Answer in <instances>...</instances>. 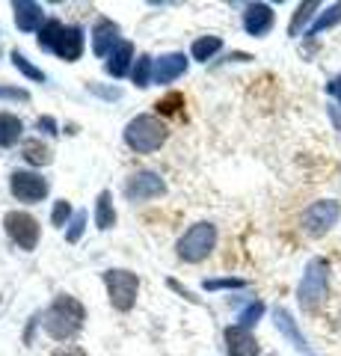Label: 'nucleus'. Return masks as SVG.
<instances>
[{
	"instance_id": "obj_22",
	"label": "nucleus",
	"mask_w": 341,
	"mask_h": 356,
	"mask_svg": "<svg viewBox=\"0 0 341 356\" xmlns=\"http://www.w3.org/2000/svg\"><path fill=\"white\" fill-rule=\"evenodd\" d=\"M131 77H134V83H137L140 89H146L151 81H155V63H151L149 54L137 57V65L131 69Z\"/></svg>"
},
{
	"instance_id": "obj_17",
	"label": "nucleus",
	"mask_w": 341,
	"mask_h": 356,
	"mask_svg": "<svg viewBox=\"0 0 341 356\" xmlns=\"http://www.w3.org/2000/svg\"><path fill=\"white\" fill-rule=\"evenodd\" d=\"M95 226L101 229V232L116 226V211H113V196H110V191L98 193V202H95Z\"/></svg>"
},
{
	"instance_id": "obj_30",
	"label": "nucleus",
	"mask_w": 341,
	"mask_h": 356,
	"mask_svg": "<svg viewBox=\"0 0 341 356\" xmlns=\"http://www.w3.org/2000/svg\"><path fill=\"white\" fill-rule=\"evenodd\" d=\"M181 107H184V95L181 92H169V95H163L160 102H158L160 113H178Z\"/></svg>"
},
{
	"instance_id": "obj_7",
	"label": "nucleus",
	"mask_w": 341,
	"mask_h": 356,
	"mask_svg": "<svg viewBox=\"0 0 341 356\" xmlns=\"http://www.w3.org/2000/svg\"><path fill=\"white\" fill-rule=\"evenodd\" d=\"M338 214H341V205L333 202V199H321V202L309 205V208H306V214H303L306 235H312V238L326 235V232L338 222Z\"/></svg>"
},
{
	"instance_id": "obj_12",
	"label": "nucleus",
	"mask_w": 341,
	"mask_h": 356,
	"mask_svg": "<svg viewBox=\"0 0 341 356\" xmlns=\"http://www.w3.org/2000/svg\"><path fill=\"white\" fill-rule=\"evenodd\" d=\"M116 44H119V24L101 18L95 24V30H92V51H95V57H110V54L116 51Z\"/></svg>"
},
{
	"instance_id": "obj_35",
	"label": "nucleus",
	"mask_w": 341,
	"mask_h": 356,
	"mask_svg": "<svg viewBox=\"0 0 341 356\" xmlns=\"http://www.w3.org/2000/svg\"><path fill=\"white\" fill-rule=\"evenodd\" d=\"M53 356H86V350H81V348H60Z\"/></svg>"
},
{
	"instance_id": "obj_28",
	"label": "nucleus",
	"mask_w": 341,
	"mask_h": 356,
	"mask_svg": "<svg viewBox=\"0 0 341 356\" xmlns=\"http://www.w3.org/2000/svg\"><path fill=\"white\" fill-rule=\"evenodd\" d=\"M83 229H86V214H83V211H78V214L72 217V222H69L65 241H69V243H78V241H81V235H83Z\"/></svg>"
},
{
	"instance_id": "obj_5",
	"label": "nucleus",
	"mask_w": 341,
	"mask_h": 356,
	"mask_svg": "<svg viewBox=\"0 0 341 356\" xmlns=\"http://www.w3.org/2000/svg\"><path fill=\"white\" fill-rule=\"evenodd\" d=\"M104 285L110 294V306L116 312H131L137 303V291H140V280L131 270H107L104 273Z\"/></svg>"
},
{
	"instance_id": "obj_2",
	"label": "nucleus",
	"mask_w": 341,
	"mask_h": 356,
	"mask_svg": "<svg viewBox=\"0 0 341 356\" xmlns=\"http://www.w3.org/2000/svg\"><path fill=\"white\" fill-rule=\"evenodd\" d=\"M167 137H169L167 125H163L158 116H149V113L131 119L125 125V143H128V149L137 154H149V152L160 149L163 143H167Z\"/></svg>"
},
{
	"instance_id": "obj_34",
	"label": "nucleus",
	"mask_w": 341,
	"mask_h": 356,
	"mask_svg": "<svg viewBox=\"0 0 341 356\" xmlns=\"http://www.w3.org/2000/svg\"><path fill=\"white\" fill-rule=\"evenodd\" d=\"M36 125H39V128H45V134H57V122H53L51 116H45V119H39V122H36Z\"/></svg>"
},
{
	"instance_id": "obj_14",
	"label": "nucleus",
	"mask_w": 341,
	"mask_h": 356,
	"mask_svg": "<svg viewBox=\"0 0 341 356\" xmlns=\"http://www.w3.org/2000/svg\"><path fill=\"white\" fill-rule=\"evenodd\" d=\"M187 60L181 51H172V54H163V57L155 63V83H172L175 77H181L187 72Z\"/></svg>"
},
{
	"instance_id": "obj_21",
	"label": "nucleus",
	"mask_w": 341,
	"mask_h": 356,
	"mask_svg": "<svg viewBox=\"0 0 341 356\" xmlns=\"http://www.w3.org/2000/svg\"><path fill=\"white\" fill-rule=\"evenodd\" d=\"M219 48H223V39H219V36H202V39H196V42H193L190 57H193V60H199V63H208Z\"/></svg>"
},
{
	"instance_id": "obj_1",
	"label": "nucleus",
	"mask_w": 341,
	"mask_h": 356,
	"mask_svg": "<svg viewBox=\"0 0 341 356\" xmlns=\"http://www.w3.org/2000/svg\"><path fill=\"white\" fill-rule=\"evenodd\" d=\"M83 321H86V312H83V306L78 303V300H74L72 294H60L45 309V315H42V327H45V332L51 339L69 341L81 332Z\"/></svg>"
},
{
	"instance_id": "obj_33",
	"label": "nucleus",
	"mask_w": 341,
	"mask_h": 356,
	"mask_svg": "<svg viewBox=\"0 0 341 356\" xmlns=\"http://www.w3.org/2000/svg\"><path fill=\"white\" fill-rule=\"evenodd\" d=\"M326 92H329V95H333V98H335V102L341 104V74H335V77H333V81H329V83H326Z\"/></svg>"
},
{
	"instance_id": "obj_31",
	"label": "nucleus",
	"mask_w": 341,
	"mask_h": 356,
	"mask_svg": "<svg viewBox=\"0 0 341 356\" xmlns=\"http://www.w3.org/2000/svg\"><path fill=\"white\" fill-rule=\"evenodd\" d=\"M219 288H244V280H205V291H219Z\"/></svg>"
},
{
	"instance_id": "obj_6",
	"label": "nucleus",
	"mask_w": 341,
	"mask_h": 356,
	"mask_svg": "<svg viewBox=\"0 0 341 356\" xmlns=\"http://www.w3.org/2000/svg\"><path fill=\"white\" fill-rule=\"evenodd\" d=\"M6 235L13 238V243H18V250L33 252L39 243V220L33 214H24V211H9L3 217Z\"/></svg>"
},
{
	"instance_id": "obj_3",
	"label": "nucleus",
	"mask_w": 341,
	"mask_h": 356,
	"mask_svg": "<svg viewBox=\"0 0 341 356\" xmlns=\"http://www.w3.org/2000/svg\"><path fill=\"white\" fill-rule=\"evenodd\" d=\"M214 247H217V226H211V222H196V226H190L178 238V247L175 250H178L181 261L199 264L214 252Z\"/></svg>"
},
{
	"instance_id": "obj_26",
	"label": "nucleus",
	"mask_w": 341,
	"mask_h": 356,
	"mask_svg": "<svg viewBox=\"0 0 341 356\" xmlns=\"http://www.w3.org/2000/svg\"><path fill=\"white\" fill-rule=\"evenodd\" d=\"M261 315H264V303H258V300H256V303H249V306L238 315V327L249 330L252 324H258V318H261Z\"/></svg>"
},
{
	"instance_id": "obj_9",
	"label": "nucleus",
	"mask_w": 341,
	"mask_h": 356,
	"mask_svg": "<svg viewBox=\"0 0 341 356\" xmlns=\"http://www.w3.org/2000/svg\"><path fill=\"white\" fill-rule=\"evenodd\" d=\"M167 193V184H163V178L158 172H149V170H140L128 178L125 184V196L131 202H142V199H158Z\"/></svg>"
},
{
	"instance_id": "obj_32",
	"label": "nucleus",
	"mask_w": 341,
	"mask_h": 356,
	"mask_svg": "<svg viewBox=\"0 0 341 356\" xmlns=\"http://www.w3.org/2000/svg\"><path fill=\"white\" fill-rule=\"evenodd\" d=\"M0 98H13V102H30V92H27V89H18V86H0Z\"/></svg>"
},
{
	"instance_id": "obj_23",
	"label": "nucleus",
	"mask_w": 341,
	"mask_h": 356,
	"mask_svg": "<svg viewBox=\"0 0 341 356\" xmlns=\"http://www.w3.org/2000/svg\"><path fill=\"white\" fill-rule=\"evenodd\" d=\"M335 24H341V3H335V6H329L326 13L315 21V24L306 30V36H317V33H324V30H329V27H335Z\"/></svg>"
},
{
	"instance_id": "obj_24",
	"label": "nucleus",
	"mask_w": 341,
	"mask_h": 356,
	"mask_svg": "<svg viewBox=\"0 0 341 356\" xmlns=\"http://www.w3.org/2000/svg\"><path fill=\"white\" fill-rule=\"evenodd\" d=\"M13 65H15V69H18L21 74H27L30 81H42V83L48 81V74L42 72V69H36V65H33V63H30V60H27L21 51H13Z\"/></svg>"
},
{
	"instance_id": "obj_10",
	"label": "nucleus",
	"mask_w": 341,
	"mask_h": 356,
	"mask_svg": "<svg viewBox=\"0 0 341 356\" xmlns=\"http://www.w3.org/2000/svg\"><path fill=\"white\" fill-rule=\"evenodd\" d=\"M223 339H226V350H228V356H258V341H256V336H252L249 330H244V327H228L226 332H223Z\"/></svg>"
},
{
	"instance_id": "obj_19",
	"label": "nucleus",
	"mask_w": 341,
	"mask_h": 356,
	"mask_svg": "<svg viewBox=\"0 0 341 356\" xmlns=\"http://www.w3.org/2000/svg\"><path fill=\"white\" fill-rule=\"evenodd\" d=\"M273 318H276V327H279V332H282V336L294 344L297 350H306V348H309V344H306V339L300 336V330H297L294 318L288 315V312H285V309H276V315H273Z\"/></svg>"
},
{
	"instance_id": "obj_13",
	"label": "nucleus",
	"mask_w": 341,
	"mask_h": 356,
	"mask_svg": "<svg viewBox=\"0 0 341 356\" xmlns=\"http://www.w3.org/2000/svg\"><path fill=\"white\" fill-rule=\"evenodd\" d=\"M53 54L63 57L65 63L81 60V54H83V30L81 27H63L57 44H53Z\"/></svg>"
},
{
	"instance_id": "obj_15",
	"label": "nucleus",
	"mask_w": 341,
	"mask_h": 356,
	"mask_svg": "<svg viewBox=\"0 0 341 356\" xmlns=\"http://www.w3.org/2000/svg\"><path fill=\"white\" fill-rule=\"evenodd\" d=\"M13 13H15V24L21 33L42 30V6L39 3H33V0H15Z\"/></svg>"
},
{
	"instance_id": "obj_36",
	"label": "nucleus",
	"mask_w": 341,
	"mask_h": 356,
	"mask_svg": "<svg viewBox=\"0 0 341 356\" xmlns=\"http://www.w3.org/2000/svg\"><path fill=\"white\" fill-rule=\"evenodd\" d=\"M270 356H276V353H270Z\"/></svg>"
},
{
	"instance_id": "obj_29",
	"label": "nucleus",
	"mask_w": 341,
	"mask_h": 356,
	"mask_svg": "<svg viewBox=\"0 0 341 356\" xmlns=\"http://www.w3.org/2000/svg\"><path fill=\"white\" fill-rule=\"evenodd\" d=\"M72 217V205L69 202H65V199H60V202L57 205H53V214H51V222H53V226H57V229H63V226H69V220Z\"/></svg>"
},
{
	"instance_id": "obj_11",
	"label": "nucleus",
	"mask_w": 341,
	"mask_h": 356,
	"mask_svg": "<svg viewBox=\"0 0 341 356\" xmlns=\"http://www.w3.org/2000/svg\"><path fill=\"white\" fill-rule=\"evenodd\" d=\"M273 21H276V15L267 3H249L244 13V30L249 36H264V33H270Z\"/></svg>"
},
{
	"instance_id": "obj_16",
	"label": "nucleus",
	"mask_w": 341,
	"mask_h": 356,
	"mask_svg": "<svg viewBox=\"0 0 341 356\" xmlns=\"http://www.w3.org/2000/svg\"><path fill=\"white\" fill-rule=\"evenodd\" d=\"M131 60H134V44H131V42H119L116 51L107 57L104 69H107V74H113V77H125L128 69H131Z\"/></svg>"
},
{
	"instance_id": "obj_18",
	"label": "nucleus",
	"mask_w": 341,
	"mask_h": 356,
	"mask_svg": "<svg viewBox=\"0 0 341 356\" xmlns=\"http://www.w3.org/2000/svg\"><path fill=\"white\" fill-rule=\"evenodd\" d=\"M21 131H24V125H21V119H18V116H13V113H0V149L15 146V143L21 140Z\"/></svg>"
},
{
	"instance_id": "obj_25",
	"label": "nucleus",
	"mask_w": 341,
	"mask_h": 356,
	"mask_svg": "<svg viewBox=\"0 0 341 356\" xmlns=\"http://www.w3.org/2000/svg\"><path fill=\"white\" fill-rule=\"evenodd\" d=\"M60 33H63L60 21H48V24L39 30V48L42 51H53V44H57V39H60Z\"/></svg>"
},
{
	"instance_id": "obj_27",
	"label": "nucleus",
	"mask_w": 341,
	"mask_h": 356,
	"mask_svg": "<svg viewBox=\"0 0 341 356\" xmlns=\"http://www.w3.org/2000/svg\"><path fill=\"white\" fill-rule=\"evenodd\" d=\"M315 9H317V3H303L300 9H297V15L291 21V30H288L291 36H300V27H306V21L315 15Z\"/></svg>"
},
{
	"instance_id": "obj_20",
	"label": "nucleus",
	"mask_w": 341,
	"mask_h": 356,
	"mask_svg": "<svg viewBox=\"0 0 341 356\" xmlns=\"http://www.w3.org/2000/svg\"><path fill=\"white\" fill-rule=\"evenodd\" d=\"M21 154H24V161L33 163V166H48L53 161V152L39 140H27L24 149H21Z\"/></svg>"
},
{
	"instance_id": "obj_8",
	"label": "nucleus",
	"mask_w": 341,
	"mask_h": 356,
	"mask_svg": "<svg viewBox=\"0 0 341 356\" xmlns=\"http://www.w3.org/2000/svg\"><path fill=\"white\" fill-rule=\"evenodd\" d=\"M9 193H13L18 202H42L48 196V178H42L36 172H24L18 170L9 175Z\"/></svg>"
},
{
	"instance_id": "obj_4",
	"label": "nucleus",
	"mask_w": 341,
	"mask_h": 356,
	"mask_svg": "<svg viewBox=\"0 0 341 356\" xmlns=\"http://www.w3.org/2000/svg\"><path fill=\"white\" fill-rule=\"evenodd\" d=\"M329 291V264L324 259H312L306 264V273H303V282H300V306L306 312H312L324 303V297Z\"/></svg>"
}]
</instances>
